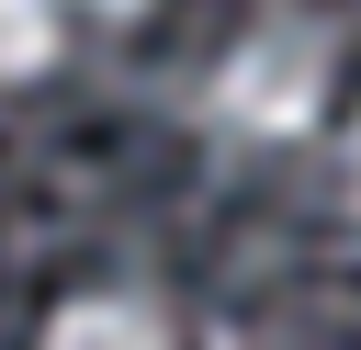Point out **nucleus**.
Here are the masks:
<instances>
[{
    "label": "nucleus",
    "instance_id": "3",
    "mask_svg": "<svg viewBox=\"0 0 361 350\" xmlns=\"http://www.w3.org/2000/svg\"><path fill=\"white\" fill-rule=\"evenodd\" d=\"M56 68V0H0V90Z\"/></svg>",
    "mask_w": 361,
    "mask_h": 350
},
{
    "label": "nucleus",
    "instance_id": "4",
    "mask_svg": "<svg viewBox=\"0 0 361 350\" xmlns=\"http://www.w3.org/2000/svg\"><path fill=\"white\" fill-rule=\"evenodd\" d=\"M79 11H102V23H135V11H147V0H79Z\"/></svg>",
    "mask_w": 361,
    "mask_h": 350
},
{
    "label": "nucleus",
    "instance_id": "2",
    "mask_svg": "<svg viewBox=\"0 0 361 350\" xmlns=\"http://www.w3.org/2000/svg\"><path fill=\"white\" fill-rule=\"evenodd\" d=\"M34 350H169V316L147 294H68Z\"/></svg>",
    "mask_w": 361,
    "mask_h": 350
},
{
    "label": "nucleus",
    "instance_id": "1",
    "mask_svg": "<svg viewBox=\"0 0 361 350\" xmlns=\"http://www.w3.org/2000/svg\"><path fill=\"white\" fill-rule=\"evenodd\" d=\"M327 79H338L327 23H305V11H259V23L214 56L203 102H214V124H226V135H248V147H293V135H316Z\"/></svg>",
    "mask_w": 361,
    "mask_h": 350
}]
</instances>
